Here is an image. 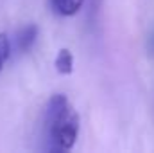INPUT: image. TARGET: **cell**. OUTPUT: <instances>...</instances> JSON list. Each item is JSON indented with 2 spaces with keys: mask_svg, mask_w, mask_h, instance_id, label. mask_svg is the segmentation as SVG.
<instances>
[{
  "mask_svg": "<svg viewBox=\"0 0 154 153\" xmlns=\"http://www.w3.org/2000/svg\"><path fill=\"white\" fill-rule=\"evenodd\" d=\"M38 38V25L27 24L16 33V47L20 52H29Z\"/></svg>",
  "mask_w": 154,
  "mask_h": 153,
  "instance_id": "7a4b0ae2",
  "label": "cell"
},
{
  "mask_svg": "<svg viewBox=\"0 0 154 153\" xmlns=\"http://www.w3.org/2000/svg\"><path fill=\"white\" fill-rule=\"evenodd\" d=\"M54 65H56V70L59 74H72V70H74V54H72V50L61 49L57 52V58H56Z\"/></svg>",
  "mask_w": 154,
  "mask_h": 153,
  "instance_id": "277c9868",
  "label": "cell"
},
{
  "mask_svg": "<svg viewBox=\"0 0 154 153\" xmlns=\"http://www.w3.org/2000/svg\"><path fill=\"white\" fill-rule=\"evenodd\" d=\"M11 56V40L5 33H0V70Z\"/></svg>",
  "mask_w": 154,
  "mask_h": 153,
  "instance_id": "5b68a950",
  "label": "cell"
},
{
  "mask_svg": "<svg viewBox=\"0 0 154 153\" xmlns=\"http://www.w3.org/2000/svg\"><path fill=\"white\" fill-rule=\"evenodd\" d=\"M50 4H52L54 11L59 13L61 16H72V15L79 13L84 0H50Z\"/></svg>",
  "mask_w": 154,
  "mask_h": 153,
  "instance_id": "3957f363",
  "label": "cell"
},
{
  "mask_svg": "<svg viewBox=\"0 0 154 153\" xmlns=\"http://www.w3.org/2000/svg\"><path fill=\"white\" fill-rule=\"evenodd\" d=\"M100 2H102V0H91V13H97V11H99Z\"/></svg>",
  "mask_w": 154,
  "mask_h": 153,
  "instance_id": "8992f818",
  "label": "cell"
},
{
  "mask_svg": "<svg viewBox=\"0 0 154 153\" xmlns=\"http://www.w3.org/2000/svg\"><path fill=\"white\" fill-rule=\"evenodd\" d=\"M45 133L52 151H68L79 137V114L65 94H54L45 110Z\"/></svg>",
  "mask_w": 154,
  "mask_h": 153,
  "instance_id": "6da1fadb",
  "label": "cell"
}]
</instances>
